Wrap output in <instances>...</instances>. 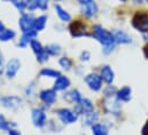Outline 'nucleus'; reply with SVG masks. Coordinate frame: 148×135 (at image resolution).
Listing matches in <instances>:
<instances>
[{
  "label": "nucleus",
  "instance_id": "5",
  "mask_svg": "<svg viewBox=\"0 0 148 135\" xmlns=\"http://www.w3.org/2000/svg\"><path fill=\"white\" fill-rule=\"evenodd\" d=\"M55 113L58 115V117L60 118V120L66 124V125H70V124H74L77 121L78 119V115L75 112L74 110L71 109H68V108H61V109H58L55 111Z\"/></svg>",
  "mask_w": 148,
  "mask_h": 135
},
{
  "label": "nucleus",
  "instance_id": "44",
  "mask_svg": "<svg viewBox=\"0 0 148 135\" xmlns=\"http://www.w3.org/2000/svg\"><path fill=\"white\" fill-rule=\"evenodd\" d=\"M55 1H60V0H55Z\"/></svg>",
  "mask_w": 148,
  "mask_h": 135
},
{
  "label": "nucleus",
  "instance_id": "15",
  "mask_svg": "<svg viewBox=\"0 0 148 135\" xmlns=\"http://www.w3.org/2000/svg\"><path fill=\"white\" fill-rule=\"evenodd\" d=\"M37 33L38 32L35 29H34V30H30V31H28V32H24V33L22 34L20 41H18V47H22V48L27 47V46L31 42V40L36 38Z\"/></svg>",
  "mask_w": 148,
  "mask_h": 135
},
{
  "label": "nucleus",
  "instance_id": "7",
  "mask_svg": "<svg viewBox=\"0 0 148 135\" xmlns=\"http://www.w3.org/2000/svg\"><path fill=\"white\" fill-rule=\"evenodd\" d=\"M35 21H36V17L32 14L23 13L18 20V27H20L21 31L24 33V32H28L30 30H34L35 29Z\"/></svg>",
  "mask_w": 148,
  "mask_h": 135
},
{
  "label": "nucleus",
  "instance_id": "29",
  "mask_svg": "<svg viewBox=\"0 0 148 135\" xmlns=\"http://www.w3.org/2000/svg\"><path fill=\"white\" fill-rule=\"evenodd\" d=\"M59 64L61 65V68L63 69V70H70L71 68H73V61L69 59V57H66V56H63V57H61L60 60H59Z\"/></svg>",
  "mask_w": 148,
  "mask_h": 135
},
{
  "label": "nucleus",
  "instance_id": "10",
  "mask_svg": "<svg viewBox=\"0 0 148 135\" xmlns=\"http://www.w3.org/2000/svg\"><path fill=\"white\" fill-rule=\"evenodd\" d=\"M31 118H32V123L34 125L38 127V128H41L46 125V120H47V117H46V113L42 109L40 108H35L32 109L31 111Z\"/></svg>",
  "mask_w": 148,
  "mask_h": 135
},
{
  "label": "nucleus",
  "instance_id": "28",
  "mask_svg": "<svg viewBox=\"0 0 148 135\" xmlns=\"http://www.w3.org/2000/svg\"><path fill=\"white\" fill-rule=\"evenodd\" d=\"M16 125L15 124H10L6 118H5V116L3 115H0V130L1 131H9L10 128H13V127H15Z\"/></svg>",
  "mask_w": 148,
  "mask_h": 135
},
{
  "label": "nucleus",
  "instance_id": "36",
  "mask_svg": "<svg viewBox=\"0 0 148 135\" xmlns=\"http://www.w3.org/2000/svg\"><path fill=\"white\" fill-rule=\"evenodd\" d=\"M8 135H21V132L17 131V130H14V128H10L8 131Z\"/></svg>",
  "mask_w": 148,
  "mask_h": 135
},
{
  "label": "nucleus",
  "instance_id": "22",
  "mask_svg": "<svg viewBox=\"0 0 148 135\" xmlns=\"http://www.w3.org/2000/svg\"><path fill=\"white\" fill-rule=\"evenodd\" d=\"M54 8H55L56 14H58V16H59V18H60L61 21H63V22H69V21L71 20L70 14H69L66 9H63L60 5H55V6H54Z\"/></svg>",
  "mask_w": 148,
  "mask_h": 135
},
{
  "label": "nucleus",
  "instance_id": "12",
  "mask_svg": "<svg viewBox=\"0 0 148 135\" xmlns=\"http://www.w3.org/2000/svg\"><path fill=\"white\" fill-rule=\"evenodd\" d=\"M85 82L87 84L90 89H92L94 92H98V91L101 89L102 78H101V76H99L97 73H90L85 77Z\"/></svg>",
  "mask_w": 148,
  "mask_h": 135
},
{
  "label": "nucleus",
  "instance_id": "30",
  "mask_svg": "<svg viewBox=\"0 0 148 135\" xmlns=\"http://www.w3.org/2000/svg\"><path fill=\"white\" fill-rule=\"evenodd\" d=\"M12 3H13L14 7H15L20 13H22V14H23L24 9L27 8V2H25V0H14Z\"/></svg>",
  "mask_w": 148,
  "mask_h": 135
},
{
  "label": "nucleus",
  "instance_id": "26",
  "mask_svg": "<svg viewBox=\"0 0 148 135\" xmlns=\"http://www.w3.org/2000/svg\"><path fill=\"white\" fill-rule=\"evenodd\" d=\"M15 31L14 30H9V29H5L1 33H0V41L1 42H7V41H10L15 38Z\"/></svg>",
  "mask_w": 148,
  "mask_h": 135
},
{
  "label": "nucleus",
  "instance_id": "39",
  "mask_svg": "<svg viewBox=\"0 0 148 135\" xmlns=\"http://www.w3.org/2000/svg\"><path fill=\"white\" fill-rule=\"evenodd\" d=\"M133 1H134V3H138V5H143V3L148 5V0H133Z\"/></svg>",
  "mask_w": 148,
  "mask_h": 135
},
{
  "label": "nucleus",
  "instance_id": "13",
  "mask_svg": "<svg viewBox=\"0 0 148 135\" xmlns=\"http://www.w3.org/2000/svg\"><path fill=\"white\" fill-rule=\"evenodd\" d=\"M39 99L41 100V102L48 106H51L52 104H54L58 95H56V91L54 89H42L39 93Z\"/></svg>",
  "mask_w": 148,
  "mask_h": 135
},
{
  "label": "nucleus",
  "instance_id": "33",
  "mask_svg": "<svg viewBox=\"0 0 148 135\" xmlns=\"http://www.w3.org/2000/svg\"><path fill=\"white\" fill-rule=\"evenodd\" d=\"M25 2H27V8L29 10H36L38 8L37 0H25Z\"/></svg>",
  "mask_w": 148,
  "mask_h": 135
},
{
  "label": "nucleus",
  "instance_id": "21",
  "mask_svg": "<svg viewBox=\"0 0 148 135\" xmlns=\"http://www.w3.org/2000/svg\"><path fill=\"white\" fill-rule=\"evenodd\" d=\"M45 50H46V53H47L49 56H58V55L61 54L62 48H61V46L58 45V44H49V45H47V46L45 47Z\"/></svg>",
  "mask_w": 148,
  "mask_h": 135
},
{
  "label": "nucleus",
  "instance_id": "19",
  "mask_svg": "<svg viewBox=\"0 0 148 135\" xmlns=\"http://www.w3.org/2000/svg\"><path fill=\"white\" fill-rule=\"evenodd\" d=\"M98 119H99V115H98V112L92 111V112H90V113L84 115L83 124H84L85 126H93L94 124H97Z\"/></svg>",
  "mask_w": 148,
  "mask_h": 135
},
{
  "label": "nucleus",
  "instance_id": "27",
  "mask_svg": "<svg viewBox=\"0 0 148 135\" xmlns=\"http://www.w3.org/2000/svg\"><path fill=\"white\" fill-rule=\"evenodd\" d=\"M30 47H31L32 52H34L36 55L40 54V53H42V52L45 50V47L41 45V42H40V41H38L36 38L31 40V42H30Z\"/></svg>",
  "mask_w": 148,
  "mask_h": 135
},
{
  "label": "nucleus",
  "instance_id": "2",
  "mask_svg": "<svg viewBox=\"0 0 148 135\" xmlns=\"http://www.w3.org/2000/svg\"><path fill=\"white\" fill-rule=\"evenodd\" d=\"M80 6V13L87 17L92 18L97 15L98 13V6L94 0H77Z\"/></svg>",
  "mask_w": 148,
  "mask_h": 135
},
{
  "label": "nucleus",
  "instance_id": "3",
  "mask_svg": "<svg viewBox=\"0 0 148 135\" xmlns=\"http://www.w3.org/2000/svg\"><path fill=\"white\" fill-rule=\"evenodd\" d=\"M132 25L138 31L143 33H148V14L144 12L136 13L132 17Z\"/></svg>",
  "mask_w": 148,
  "mask_h": 135
},
{
  "label": "nucleus",
  "instance_id": "43",
  "mask_svg": "<svg viewBox=\"0 0 148 135\" xmlns=\"http://www.w3.org/2000/svg\"><path fill=\"white\" fill-rule=\"evenodd\" d=\"M121 1H123V2H125V1H126V0H121Z\"/></svg>",
  "mask_w": 148,
  "mask_h": 135
},
{
  "label": "nucleus",
  "instance_id": "14",
  "mask_svg": "<svg viewBox=\"0 0 148 135\" xmlns=\"http://www.w3.org/2000/svg\"><path fill=\"white\" fill-rule=\"evenodd\" d=\"M69 86H70V80H69V78L61 74L59 78L55 79L53 89L56 91V92H59V91H64V89H67Z\"/></svg>",
  "mask_w": 148,
  "mask_h": 135
},
{
  "label": "nucleus",
  "instance_id": "38",
  "mask_svg": "<svg viewBox=\"0 0 148 135\" xmlns=\"http://www.w3.org/2000/svg\"><path fill=\"white\" fill-rule=\"evenodd\" d=\"M143 135H148V120H147V123L145 124L144 128H143Z\"/></svg>",
  "mask_w": 148,
  "mask_h": 135
},
{
  "label": "nucleus",
  "instance_id": "23",
  "mask_svg": "<svg viewBox=\"0 0 148 135\" xmlns=\"http://www.w3.org/2000/svg\"><path fill=\"white\" fill-rule=\"evenodd\" d=\"M40 76L41 77H48V78H59L61 76V72L51 68H44L40 70Z\"/></svg>",
  "mask_w": 148,
  "mask_h": 135
},
{
  "label": "nucleus",
  "instance_id": "34",
  "mask_svg": "<svg viewBox=\"0 0 148 135\" xmlns=\"http://www.w3.org/2000/svg\"><path fill=\"white\" fill-rule=\"evenodd\" d=\"M37 2L40 10H46L48 8V0H37Z\"/></svg>",
  "mask_w": 148,
  "mask_h": 135
},
{
  "label": "nucleus",
  "instance_id": "9",
  "mask_svg": "<svg viewBox=\"0 0 148 135\" xmlns=\"http://www.w3.org/2000/svg\"><path fill=\"white\" fill-rule=\"evenodd\" d=\"M21 69V61L17 59V57H13L8 61L7 65L5 67V73H6V77L8 79H13L17 72L20 71Z\"/></svg>",
  "mask_w": 148,
  "mask_h": 135
},
{
  "label": "nucleus",
  "instance_id": "1",
  "mask_svg": "<svg viewBox=\"0 0 148 135\" xmlns=\"http://www.w3.org/2000/svg\"><path fill=\"white\" fill-rule=\"evenodd\" d=\"M92 35H93L94 39H97L103 46L102 52L105 54H109V53H111L114 50L115 45H116V41H115L114 34L111 33V32L107 31L106 29H103L101 25L97 24L93 28V33H92Z\"/></svg>",
  "mask_w": 148,
  "mask_h": 135
},
{
  "label": "nucleus",
  "instance_id": "16",
  "mask_svg": "<svg viewBox=\"0 0 148 135\" xmlns=\"http://www.w3.org/2000/svg\"><path fill=\"white\" fill-rule=\"evenodd\" d=\"M83 97H82V94L78 89H71L69 92H67L64 95H63V100H66L69 103H78Z\"/></svg>",
  "mask_w": 148,
  "mask_h": 135
},
{
  "label": "nucleus",
  "instance_id": "17",
  "mask_svg": "<svg viewBox=\"0 0 148 135\" xmlns=\"http://www.w3.org/2000/svg\"><path fill=\"white\" fill-rule=\"evenodd\" d=\"M114 71L109 65H105L101 68V78L103 81H106L107 84H111L114 81Z\"/></svg>",
  "mask_w": 148,
  "mask_h": 135
},
{
  "label": "nucleus",
  "instance_id": "18",
  "mask_svg": "<svg viewBox=\"0 0 148 135\" xmlns=\"http://www.w3.org/2000/svg\"><path fill=\"white\" fill-rule=\"evenodd\" d=\"M131 92H132L131 88L129 86H125V87H123V88H121V89L117 91L116 97L119 101H123V102L130 101V99H131Z\"/></svg>",
  "mask_w": 148,
  "mask_h": 135
},
{
  "label": "nucleus",
  "instance_id": "25",
  "mask_svg": "<svg viewBox=\"0 0 148 135\" xmlns=\"http://www.w3.org/2000/svg\"><path fill=\"white\" fill-rule=\"evenodd\" d=\"M92 128V133L93 135H108V128L103 125V124H94L93 126H91Z\"/></svg>",
  "mask_w": 148,
  "mask_h": 135
},
{
  "label": "nucleus",
  "instance_id": "24",
  "mask_svg": "<svg viewBox=\"0 0 148 135\" xmlns=\"http://www.w3.org/2000/svg\"><path fill=\"white\" fill-rule=\"evenodd\" d=\"M46 23H47V16L46 15H41V16H38L36 17V21H35V30L39 32V31H42L46 27Z\"/></svg>",
  "mask_w": 148,
  "mask_h": 135
},
{
  "label": "nucleus",
  "instance_id": "42",
  "mask_svg": "<svg viewBox=\"0 0 148 135\" xmlns=\"http://www.w3.org/2000/svg\"><path fill=\"white\" fill-rule=\"evenodd\" d=\"M2 1H8V2H13L14 0H2Z\"/></svg>",
  "mask_w": 148,
  "mask_h": 135
},
{
  "label": "nucleus",
  "instance_id": "8",
  "mask_svg": "<svg viewBox=\"0 0 148 135\" xmlns=\"http://www.w3.org/2000/svg\"><path fill=\"white\" fill-rule=\"evenodd\" d=\"M74 111L78 116H80V115L84 116L86 113H90V112L94 111V105H93V103L90 99H82L78 103L75 104Z\"/></svg>",
  "mask_w": 148,
  "mask_h": 135
},
{
  "label": "nucleus",
  "instance_id": "41",
  "mask_svg": "<svg viewBox=\"0 0 148 135\" xmlns=\"http://www.w3.org/2000/svg\"><path fill=\"white\" fill-rule=\"evenodd\" d=\"M3 30H5V25H3V23L0 21V33H1Z\"/></svg>",
  "mask_w": 148,
  "mask_h": 135
},
{
  "label": "nucleus",
  "instance_id": "31",
  "mask_svg": "<svg viewBox=\"0 0 148 135\" xmlns=\"http://www.w3.org/2000/svg\"><path fill=\"white\" fill-rule=\"evenodd\" d=\"M36 56H37V62H39V63H45V62H47V61H48V57H49V55L46 53V50H44L42 53L38 54Z\"/></svg>",
  "mask_w": 148,
  "mask_h": 135
},
{
  "label": "nucleus",
  "instance_id": "11",
  "mask_svg": "<svg viewBox=\"0 0 148 135\" xmlns=\"http://www.w3.org/2000/svg\"><path fill=\"white\" fill-rule=\"evenodd\" d=\"M69 31H70L73 37H87V35H90V33L87 32L86 25L80 21L71 22L69 25Z\"/></svg>",
  "mask_w": 148,
  "mask_h": 135
},
{
  "label": "nucleus",
  "instance_id": "35",
  "mask_svg": "<svg viewBox=\"0 0 148 135\" xmlns=\"http://www.w3.org/2000/svg\"><path fill=\"white\" fill-rule=\"evenodd\" d=\"M90 59H91V54H90V52H87V50H83V52L80 53V56H79V60H80V61L86 62V61H88Z\"/></svg>",
  "mask_w": 148,
  "mask_h": 135
},
{
  "label": "nucleus",
  "instance_id": "32",
  "mask_svg": "<svg viewBox=\"0 0 148 135\" xmlns=\"http://www.w3.org/2000/svg\"><path fill=\"white\" fill-rule=\"evenodd\" d=\"M116 93H117V89H116L114 86H108V87L105 89V95H106V97L115 96Z\"/></svg>",
  "mask_w": 148,
  "mask_h": 135
},
{
  "label": "nucleus",
  "instance_id": "40",
  "mask_svg": "<svg viewBox=\"0 0 148 135\" xmlns=\"http://www.w3.org/2000/svg\"><path fill=\"white\" fill-rule=\"evenodd\" d=\"M144 53H145V56L148 59V45L147 46H145V48H144Z\"/></svg>",
  "mask_w": 148,
  "mask_h": 135
},
{
  "label": "nucleus",
  "instance_id": "4",
  "mask_svg": "<svg viewBox=\"0 0 148 135\" xmlns=\"http://www.w3.org/2000/svg\"><path fill=\"white\" fill-rule=\"evenodd\" d=\"M103 109L107 113L112 115V116H118L122 110L121 101L116 96H109L106 97L103 101Z\"/></svg>",
  "mask_w": 148,
  "mask_h": 135
},
{
  "label": "nucleus",
  "instance_id": "6",
  "mask_svg": "<svg viewBox=\"0 0 148 135\" xmlns=\"http://www.w3.org/2000/svg\"><path fill=\"white\" fill-rule=\"evenodd\" d=\"M22 99L20 96H16V95H8V96H2L0 97V104L8 109V110H17L22 106Z\"/></svg>",
  "mask_w": 148,
  "mask_h": 135
},
{
  "label": "nucleus",
  "instance_id": "37",
  "mask_svg": "<svg viewBox=\"0 0 148 135\" xmlns=\"http://www.w3.org/2000/svg\"><path fill=\"white\" fill-rule=\"evenodd\" d=\"M3 70H5V67H3V60H2V55L0 54V76L3 73Z\"/></svg>",
  "mask_w": 148,
  "mask_h": 135
},
{
  "label": "nucleus",
  "instance_id": "20",
  "mask_svg": "<svg viewBox=\"0 0 148 135\" xmlns=\"http://www.w3.org/2000/svg\"><path fill=\"white\" fill-rule=\"evenodd\" d=\"M115 37V41L116 44H131L132 39L127 33H125L124 31H116L114 33Z\"/></svg>",
  "mask_w": 148,
  "mask_h": 135
}]
</instances>
